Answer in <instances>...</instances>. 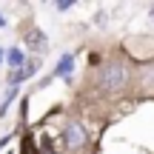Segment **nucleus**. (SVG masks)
<instances>
[{"label":"nucleus","mask_w":154,"mask_h":154,"mask_svg":"<svg viewBox=\"0 0 154 154\" xmlns=\"http://www.w3.org/2000/svg\"><path fill=\"white\" fill-rule=\"evenodd\" d=\"M0 60H3V54H0Z\"/></svg>","instance_id":"9d476101"},{"label":"nucleus","mask_w":154,"mask_h":154,"mask_svg":"<svg viewBox=\"0 0 154 154\" xmlns=\"http://www.w3.org/2000/svg\"><path fill=\"white\" fill-rule=\"evenodd\" d=\"M43 43H46V37L40 32H29V46H32V49H40Z\"/></svg>","instance_id":"39448f33"},{"label":"nucleus","mask_w":154,"mask_h":154,"mask_svg":"<svg viewBox=\"0 0 154 154\" xmlns=\"http://www.w3.org/2000/svg\"><path fill=\"white\" fill-rule=\"evenodd\" d=\"M37 154H54V151H51V149H49V146H46V149H40Z\"/></svg>","instance_id":"0eeeda50"},{"label":"nucleus","mask_w":154,"mask_h":154,"mask_svg":"<svg viewBox=\"0 0 154 154\" xmlns=\"http://www.w3.org/2000/svg\"><path fill=\"white\" fill-rule=\"evenodd\" d=\"M72 69H74V57H72V54H63L60 63H57V69H54V74L69 77V74H72Z\"/></svg>","instance_id":"7ed1b4c3"},{"label":"nucleus","mask_w":154,"mask_h":154,"mask_svg":"<svg viewBox=\"0 0 154 154\" xmlns=\"http://www.w3.org/2000/svg\"><path fill=\"white\" fill-rule=\"evenodd\" d=\"M34 72H37V63H26V69H23V72H20V69H14V72H11V83H20V80H26V77H32Z\"/></svg>","instance_id":"20e7f679"},{"label":"nucleus","mask_w":154,"mask_h":154,"mask_svg":"<svg viewBox=\"0 0 154 154\" xmlns=\"http://www.w3.org/2000/svg\"><path fill=\"white\" fill-rule=\"evenodd\" d=\"M126 80H128V72L123 63H109V66H103V72L97 77V86L103 88V91H120V88H126Z\"/></svg>","instance_id":"f257e3e1"},{"label":"nucleus","mask_w":154,"mask_h":154,"mask_svg":"<svg viewBox=\"0 0 154 154\" xmlns=\"http://www.w3.org/2000/svg\"><path fill=\"white\" fill-rule=\"evenodd\" d=\"M6 143H9V137H3V140H0V149H3V146H6Z\"/></svg>","instance_id":"6e6552de"},{"label":"nucleus","mask_w":154,"mask_h":154,"mask_svg":"<svg viewBox=\"0 0 154 154\" xmlns=\"http://www.w3.org/2000/svg\"><path fill=\"white\" fill-rule=\"evenodd\" d=\"M63 140H66L69 149H80L83 143H86V131H83L80 123H69L66 131H63Z\"/></svg>","instance_id":"f03ea898"},{"label":"nucleus","mask_w":154,"mask_h":154,"mask_svg":"<svg viewBox=\"0 0 154 154\" xmlns=\"http://www.w3.org/2000/svg\"><path fill=\"white\" fill-rule=\"evenodd\" d=\"M3 23H6V20H3V17H0V26H3Z\"/></svg>","instance_id":"1a4fd4ad"},{"label":"nucleus","mask_w":154,"mask_h":154,"mask_svg":"<svg viewBox=\"0 0 154 154\" xmlns=\"http://www.w3.org/2000/svg\"><path fill=\"white\" fill-rule=\"evenodd\" d=\"M9 63H11V66H20V63H23V51L20 49H11L9 51Z\"/></svg>","instance_id":"423d86ee"}]
</instances>
